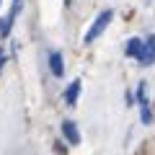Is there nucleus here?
Returning <instances> with one entry per match:
<instances>
[{"label":"nucleus","instance_id":"1","mask_svg":"<svg viewBox=\"0 0 155 155\" xmlns=\"http://www.w3.org/2000/svg\"><path fill=\"white\" fill-rule=\"evenodd\" d=\"M111 16H114V11H111V8H104V11H101L98 16H96V21L91 23L88 34H85V44H91V41H93L96 36H101V34H104V28L111 23Z\"/></svg>","mask_w":155,"mask_h":155},{"label":"nucleus","instance_id":"2","mask_svg":"<svg viewBox=\"0 0 155 155\" xmlns=\"http://www.w3.org/2000/svg\"><path fill=\"white\" fill-rule=\"evenodd\" d=\"M137 104H140V116H142V124H150V122H153V109H150L147 93H145V83L137 85Z\"/></svg>","mask_w":155,"mask_h":155},{"label":"nucleus","instance_id":"3","mask_svg":"<svg viewBox=\"0 0 155 155\" xmlns=\"http://www.w3.org/2000/svg\"><path fill=\"white\" fill-rule=\"evenodd\" d=\"M127 54L132 57V60L145 62V41H142V39H137V36H132L127 41Z\"/></svg>","mask_w":155,"mask_h":155},{"label":"nucleus","instance_id":"4","mask_svg":"<svg viewBox=\"0 0 155 155\" xmlns=\"http://www.w3.org/2000/svg\"><path fill=\"white\" fill-rule=\"evenodd\" d=\"M49 70H52V75H54V78L65 75V60H62V52H57V49L49 52Z\"/></svg>","mask_w":155,"mask_h":155},{"label":"nucleus","instance_id":"5","mask_svg":"<svg viewBox=\"0 0 155 155\" xmlns=\"http://www.w3.org/2000/svg\"><path fill=\"white\" fill-rule=\"evenodd\" d=\"M62 134L70 145H78L80 142V129L75 127V122H62Z\"/></svg>","mask_w":155,"mask_h":155},{"label":"nucleus","instance_id":"6","mask_svg":"<svg viewBox=\"0 0 155 155\" xmlns=\"http://www.w3.org/2000/svg\"><path fill=\"white\" fill-rule=\"evenodd\" d=\"M80 85H83V83H80V80L75 78V80H72V83L65 88V104H67V106H75V101H78V93H80Z\"/></svg>","mask_w":155,"mask_h":155},{"label":"nucleus","instance_id":"7","mask_svg":"<svg viewBox=\"0 0 155 155\" xmlns=\"http://www.w3.org/2000/svg\"><path fill=\"white\" fill-rule=\"evenodd\" d=\"M155 62V34H150L145 39V62L142 65H153Z\"/></svg>","mask_w":155,"mask_h":155},{"label":"nucleus","instance_id":"8","mask_svg":"<svg viewBox=\"0 0 155 155\" xmlns=\"http://www.w3.org/2000/svg\"><path fill=\"white\" fill-rule=\"evenodd\" d=\"M21 8H23V0H13V5H11V13H8V23H13L18 18V13H21Z\"/></svg>","mask_w":155,"mask_h":155},{"label":"nucleus","instance_id":"9","mask_svg":"<svg viewBox=\"0 0 155 155\" xmlns=\"http://www.w3.org/2000/svg\"><path fill=\"white\" fill-rule=\"evenodd\" d=\"M3 65H5V49L0 47V72H3Z\"/></svg>","mask_w":155,"mask_h":155}]
</instances>
